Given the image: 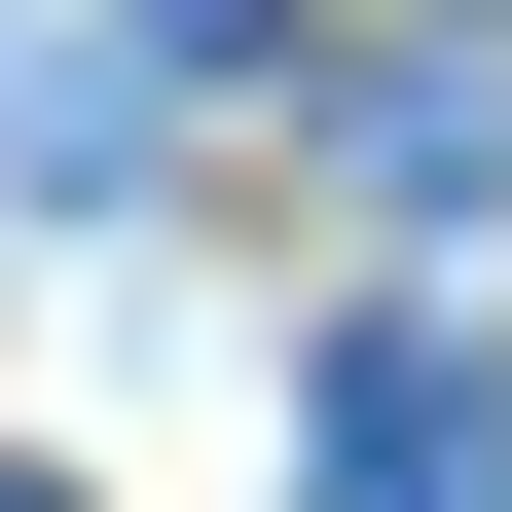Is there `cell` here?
I'll list each match as a JSON object with an SVG mask.
<instances>
[{"label": "cell", "instance_id": "6da1fadb", "mask_svg": "<svg viewBox=\"0 0 512 512\" xmlns=\"http://www.w3.org/2000/svg\"><path fill=\"white\" fill-rule=\"evenodd\" d=\"M293 512H512V366H476V330H330Z\"/></svg>", "mask_w": 512, "mask_h": 512}, {"label": "cell", "instance_id": "7a4b0ae2", "mask_svg": "<svg viewBox=\"0 0 512 512\" xmlns=\"http://www.w3.org/2000/svg\"><path fill=\"white\" fill-rule=\"evenodd\" d=\"M0 512H74V476H0Z\"/></svg>", "mask_w": 512, "mask_h": 512}]
</instances>
